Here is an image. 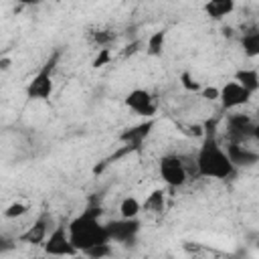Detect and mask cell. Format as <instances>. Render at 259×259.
Listing matches in <instances>:
<instances>
[{
	"label": "cell",
	"instance_id": "14",
	"mask_svg": "<svg viewBox=\"0 0 259 259\" xmlns=\"http://www.w3.org/2000/svg\"><path fill=\"white\" fill-rule=\"evenodd\" d=\"M235 10V2L233 0H210L204 4V12L212 18V20H221L225 16H229Z\"/></svg>",
	"mask_w": 259,
	"mask_h": 259
},
{
	"label": "cell",
	"instance_id": "7",
	"mask_svg": "<svg viewBox=\"0 0 259 259\" xmlns=\"http://www.w3.org/2000/svg\"><path fill=\"white\" fill-rule=\"evenodd\" d=\"M123 103L136 113V115H142L146 119H154L156 111H158V103H156V97L148 91V89H132Z\"/></svg>",
	"mask_w": 259,
	"mask_h": 259
},
{
	"label": "cell",
	"instance_id": "22",
	"mask_svg": "<svg viewBox=\"0 0 259 259\" xmlns=\"http://www.w3.org/2000/svg\"><path fill=\"white\" fill-rule=\"evenodd\" d=\"M91 36H93V40H95L97 45H101V47L109 45V42L115 38V34H113V32H109V30H95Z\"/></svg>",
	"mask_w": 259,
	"mask_h": 259
},
{
	"label": "cell",
	"instance_id": "26",
	"mask_svg": "<svg viewBox=\"0 0 259 259\" xmlns=\"http://www.w3.org/2000/svg\"><path fill=\"white\" fill-rule=\"evenodd\" d=\"M140 45H142L140 40H134L132 45H127V47H125V51H123V55H125V57H127V55H134V53L138 51V47H140Z\"/></svg>",
	"mask_w": 259,
	"mask_h": 259
},
{
	"label": "cell",
	"instance_id": "18",
	"mask_svg": "<svg viewBox=\"0 0 259 259\" xmlns=\"http://www.w3.org/2000/svg\"><path fill=\"white\" fill-rule=\"evenodd\" d=\"M164 42H166V30H156V32H152V34L148 36V42H146L148 55H152V57L162 55Z\"/></svg>",
	"mask_w": 259,
	"mask_h": 259
},
{
	"label": "cell",
	"instance_id": "3",
	"mask_svg": "<svg viewBox=\"0 0 259 259\" xmlns=\"http://www.w3.org/2000/svg\"><path fill=\"white\" fill-rule=\"evenodd\" d=\"M57 61H59V53H53L51 59L28 81V85H26V97L28 99H40V101H45V99H49L53 95V89H55L53 71H55Z\"/></svg>",
	"mask_w": 259,
	"mask_h": 259
},
{
	"label": "cell",
	"instance_id": "9",
	"mask_svg": "<svg viewBox=\"0 0 259 259\" xmlns=\"http://www.w3.org/2000/svg\"><path fill=\"white\" fill-rule=\"evenodd\" d=\"M251 97L253 95L235 81H229L219 89V101H221V107L225 111H231V109H237V107L249 103Z\"/></svg>",
	"mask_w": 259,
	"mask_h": 259
},
{
	"label": "cell",
	"instance_id": "4",
	"mask_svg": "<svg viewBox=\"0 0 259 259\" xmlns=\"http://www.w3.org/2000/svg\"><path fill=\"white\" fill-rule=\"evenodd\" d=\"M42 249L47 255L51 257H75L79 255L77 249L73 247L71 239H69V231H67V225L65 223H59L57 227H53V231L49 233V237L45 239L42 243Z\"/></svg>",
	"mask_w": 259,
	"mask_h": 259
},
{
	"label": "cell",
	"instance_id": "5",
	"mask_svg": "<svg viewBox=\"0 0 259 259\" xmlns=\"http://www.w3.org/2000/svg\"><path fill=\"white\" fill-rule=\"evenodd\" d=\"M160 176L170 188H180L188 180V170L180 156L168 154V156H162L160 160Z\"/></svg>",
	"mask_w": 259,
	"mask_h": 259
},
{
	"label": "cell",
	"instance_id": "24",
	"mask_svg": "<svg viewBox=\"0 0 259 259\" xmlns=\"http://www.w3.org/2000/svg\"><path fill=\"white\" fill-rule=\"evenodd\" d=\"M109 57H111L109 49H101V51H99V55H97V57H95V61H93V67H103L105 63H109Z\"/></svg>",
	"mask_w": 259,
	"mask_h": 259
},
{
	"label": "cell",
	"instance_id": "10",
	"mask_svg": "<svg viewBox=\"0 0 259 259\" xmlns=\"http://www.w3.org/2000/svg\"><path fill=\"white\" fill-rule=\"evenodd\" d=\"M225 154H227L229 162L235 166V170L237 168H245V166H253L259 160L257 150L249 148L247 142H227Z\"/></svg>",
	"mask_w": 259,
	"mask_h": 259
},
{
	"label": "cell",
	"instance_id": "11",
	"mask_svg": "<svg viewBox=\"0 0 259 259\" xmlns=\"http://www.w3.org/2000/svg\"><path fill=\"white\" fill-rule=\"evenodd\" d=\"M152 127H154V119H146L134 127H125L119 134V142H123V146H130L132 150H140Z\"/></svg>",
	"mask_w": 259,
	"mask_h": 259
},
{
	"label": "cell",
	"instance_id": "21",
	"mask_svg": "<svg viewBox=\"0 0 259 259\" xmlns=\"http://www.w3.org/2000/svg\"><path fill=\"white\" fill-rule=\"evenodd\" d=\"M109 253H111V247H109V243H103V245H97V247L89 249L85 255H87L89 259H103V257H107Z\"/></svg>",
	"mask_w": 259,
	"mask_h": 259
},
{
	"label": "cell",
	"instance_id": "8",
	"mask_svg": "<svg viewBox=\"0 0 259 259\" xmlns=\"http://www.w3.org/2000/svg\"><path fill=\"white\" fill-rule=\"evenodd\" d=\"M105 231L109 241L130 245L140 233V221L138 219H117L111 223H105Z\"/></svg>",
	"mask_w": 259,
	"mask_h": 259
},
{
	"label": "cell",
	"instance_id": "15",
	"mask_svg": "<svg viewBox=\"0 0 259 259\" xmlns=\"http://www.w3.org/2000/svg\"><path fill=\"white\" fill-rule=\"evenodd\" d=\"M235 83H239L243 89H247L251 95L259 89V73L257 69H241L235 73Z\"/></svg>",
	"mask_w": 259,
	"mask_h": 259
},
{
	"label": "cell",
	"instance_id": "19",
	"mask_svg": "<svg viewBox=\"0 0 259 259\" xmlns=\"http://www.w3.org/2000/svg\"><path fill=\"white\" fill-rule=\"evenodd\" d=\"M180 85L186 89V91H190V93H198L202 87H200V83L188 73V71H182L180 73Z\"/></svg>",
	"mask_w": 259,
	"mask_h": 259
},
{
	"label": "cell",
	"instance_id": "27",
	"mask_svg": "<svg viewBox=\"0 0 259 259\" xmlns=\"http://www.w3.org/2000/svg\"><path fill=\"white\" fill-rule=\"evenodd\" d=\"M8 67H10V59H0V69L6 71Z\"/></svg>",
	"mask_w": 259,
	"mask_h": 259
},
{
	"label": "cell",
	"instance_id": "16",
	"mask_svg": "<svg viewBox=\"0 0 259 259\" xmlns=\"http://www.w3.org/2000/svg\"><path fill=\"white\" fill-rule=\"evenodd\" d=\"M241 45H243V53L251 59H255L259 55V30H249L241 36Z\"/></svg>",
	"mask_w": 259,
	"mask_h": 259
},
{
	"label": "cell",
	"instance_id": "17",
	"mask_svg": "<svg viewBox=\"0 0 259 259\" xmlns=\"http://www.w3.org/2000/svg\"><path fill=\"white\" fill-rule=\"evenodd\" d=\"M140 210H142V204L134 196H125L119 202V219H138Z\"/></svg>",
	"mask_w": 259,
	"mask_h": 259
},
{
	"label": "cell",
	"instance_id": "13",
	"mask_svg": "<svg viewBox=\"0 0 259 259\" xmlns=\"http://www.w3.org/2000/svg\"><path fill=\"white\" fill-rule=\"evenodd\" d=\"M142 210H146V212L152 214V217H160V214L166 210V192H164L162 188L152 190V192L146 196V200H144V204H142Z\"/></svg>",
	"mask_w": 259,
	"mask_h": 259
},
{
	"label": "cell",
	"instance_id": "1",
	"mask_svg": "<svg viewBox=\"0 0 259 259\" xmlns=\"http://www.w3.org/2000/svg\"><path fill=\"white\" fill-rule=\"evenodd\" d=\"M194 168H196L198 176L217 178V180L231 178L237 172L235 166L229 162L225 148L221 146V142L217 138V121L214 119H206L202 125V144L196 152Z\"/></svg>",
	"mask_w": 259,
	"mask_h": 259
},
{
	"label": "cell",
	"instance_id": "12",
	"mask_svg": "<svg viewBox=\"0 0 259 259\" xmlns=\"http://www.w3.org/2000/svg\"><path fill=\"white\" fill-rule=\"evenodd\" d=\"M49 223H51V219L47 217V214H42V217H38L20 237H18V241H22V243H28V245H42L45 243V239L49 237Z\"/></svg>",
	"mask_w": 259,
	"mask_h": 259
},
{
	"label": "cell",
	"instance_id": "20",
	"mask_svg": "<svg viewBox=\"0 0 259 259\" xmlns=\"http://www.w3.org/2000/svg\"><path fill=\"white\" fill-rule=\"evenodd\" d=\"M26 212H28V206L24 202H12L4 210V219H18V217H24Z\"/></svg>",
	"mask_w": 259,
	"mask_h": 259
},
{
	"label": "cell",
	"instance_id": "23",
	"mask_svg": "<svg viewBox=\"0 0 259 259\" xmlns=\"http://www.w3.org/2000/svg\"><path fill=\"white\" fill-rule=\"evenodd\" d=\"M198 93L206 101H219V87H202Z\"/></svg>",
	"mask_w": 259,
	"mask_h": 259
},
{
	"label": "cell",
	"instance_id": "25",
	"mask_svg": "<svg viewBox=\"0 0 259 259\" xmlns=\"http://www.w3.org/2000/svg\"><path fill=\"white\" fill-rule=\"evenodd\" d=\"M12 245H14V243H12V241H8V239L0 233V253H4V251H8V249H12Z\"/></svg>",
	"mask_w": 259,
	"mask_h": 259
},
{
	"label": "cell",
	"instance_id": "6",
	"mask_svg": "<svg viewBox=\"0 0 259 259\" xmlns=\"http://www.w3.org/2000/svg\"><path fill=\"white\" fill-rule=\"evenodd\" d=\"M257 136V123L245 113H231L227 117V142H249Z\"/></svg>",
	"mask_w": 259,
	"mask_h": 259
},
{
	"label": "cell",
	"instance_id": "2",
	"mask_svg": "<svg viewBox=\"0 0 259 259\" xmlns=\"http://www.w3.org/2000/svg\"><path fill=\"white\" fill-rule=\"evenodd\" d=\"M101 212H103L101 208L89 206L81 214H77L75 219H71L67 223L69 239H71L73 247L77 249V253L85 255L89 249L103 245V243H109L105 223H101Z\"/></svg>",
	"mask_w": 259,
	"mask_h": 259
}]
</instances>
